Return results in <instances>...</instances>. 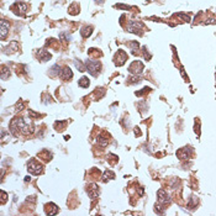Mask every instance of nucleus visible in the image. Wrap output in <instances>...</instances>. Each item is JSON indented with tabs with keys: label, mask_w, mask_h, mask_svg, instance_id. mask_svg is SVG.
<instances>
[{
	"label": "nucleus",
	"mask_w": 216,
	"mask_h": 216,
	"mask_svg": "<svg viewBox=\"0 0 216 216\" xmlns=\"http://www.w3.org/2000/svg\"><path fill=\"white\" fill-rule=\"evenodd\" d=\"M85 65H87V71L94 77L98 76L100 72V68H101L100 62L95 61V59H88V61H85Z\"/></svg>",
	"instance_id": "f257e3e1"
},
{
	"label": "nucleus",
	"mask_w": 216,
	"mask_h": 216,
	"mask_svg": "<svg viewBox=\"0 0 216 216\" xmlns=\"http://www.w3.org/2000/svg\"><path fill=\"white\" fill-rule=\"evenodd\" d=\"M27 170L31 174H35V175H39V174H42L43 173V166L41 163H39L36 159H31L28 162L27 164Z\"/></svg>",
	"instance_id": "f03ea898"
},
{
	"label": "nucleus",
	"mask_w": 216,
	"mask_h": 216,
	"mask_svg": "<svg viewBox=\"0 0 216 216\" xmlns=\"http://www.w3.org/2000/svg\"><path fill=\"white\" fill-rule=\"evenodd\" d=\"M126 59H127V53H126V52H125L124 49H119V51L116 52L115 57H114L115 65H117V67L124 65V64H125V62H126Z\"/></svg>",
	"instance_id": "7ed1b4c3"
},
{
	"label": "nucleus",
	"mask_w": 216,
	"mask_h": 216,
	"mask_svg": "<svg viewBox=\"0 0 216 216\" xmlns=\"http://www.w3.org/2000/svg\"><path fill=\"white\" fill-rule=\"evenodd\" d=\"M11 10L15 15H19V16H24L26 14V10H27V5L24 4V3H15L12 6H11Z\"/></svg>",
	"instance_id": "20e7f679"
},
{
	"label": "nucleus",
	"mask_w": 216,
	"mask_h": 216,
	"mask_svg": "<svg viewBox=\"0 0 216 216\" xmlns=\"http://www.w3.org/2000/svg\"><path fill=\"white\" fill-rule=\"evenodd\" d=\"M143 64H142V62H140V61H135V62H132L131 64H130V67H129V72L130 73H133V74H140V73H142L143 72Z\"/></svg>",
	"instance_id": "39448f33"
},
{
	"label": "nucleus",
	"mask_w": 216,
	"mask_h": 216,
	"mask_svg": "<svg viewBox=\"0 0 216 216\" xmlns=\"http://www.w3.org/2000/svg\"><path fill=\"white\" fill-rule=\"evenodd\" d=\"M59 76H61V78L63 80H71L73 78V72L71 71L69 67H64L61 71V73H59Z\"/></svg>",
	"instance_id": "423d86ee"
},
{
	"label": "nucleus",
	"mask_w": 216,
	"mask_h": 216,
	"mask_svg": "<svg viewBox=\"0 0 216 216\" xmlns=\"http://www.w3.org/2000/svg\"><path fill=\"white\" fill-rule=\"evenodd\" d=\"M88 194L90 195L92 199H95L96 196L99 195V189H98V185L96 184H90L88 188Z\"/></svg>",
	"instance_id": "0eeeda50"
},
{
	"label": "nucleus",
	"mask_w": 216,
	"mask_h": 216,
	"mask_svg": "<svg viewBox=\"0 0 216 216\" xmlns=\"http://www.w3.org/2000/svg\"><path fill=\"white\" fill-rule=\"evenodd\" d=\"M158 200H159V203H162V204L169 203V196H168V194L163 189L158 190Z\"/></svg>",
	"instance_id": "6e6552de"
},
{
	"label": "nucleus",
	"mask_w": 216,
	"mask_h": 216,
	"mask_svg": "<svg viewBox=\"0 0 216 216\" xmlns=\"http://www.w3.org/2000/svg\"><path fill=\"white\" fill-rule=\"evenodd\" d=\"M44 210H46V214H48V215H56L58 212V207L53 203H49L46 205V209Z\"/></svg>",
	"instance_id": "1a4fd4ad"
},
{
	"label": "nucleus",
	"mask_w": 216,
	"mask_h": 216,
	"mask_svg": "<svg viewBox=\"0 0 216 216\" xmlns=\"http://www.w3.org/2000/svg\"><path fill=\"white\" fill-rule=\"evenodd\" d=\"M0 26H1V40H5L7 32H9V24H7L5 20H1Z\"/></svg>",
	"instance_id": "9d476101"
},
{
	"label": "nucleus",
	"mask_w": 216,
	"mask_h": 216,
	"mask_svg": "<svg viewBox=\"0 0 216 216\" xmlns=\"http://www.w3.org/2000/svg\"><path fill=\"white\" fill-rule=\"evenodd\" d=\"M92 33H93V27L92 26H84L80 30V35H81V37H84V39L89 37Z\"/></svg>",
	"instance_id": "9b49d317"
},
{
	"label": "nucleus",
	"mask_w": 216,
	"mask_h": 216,
	"mask_svg": "<svg viewBox=\"0 0 216 216\" xmlns=\"http://www.w3.org/2000/svg\"><path fill=\"white\" fill-rule=\"evenodd\" d=\"M51 57H52V56L48 53L47 51H44V49H41L40 53H39V58L41 59V61H43V62H44V61H49Z\"/></svg>",
	"instance_id": "f8f14e48"
},
{
	"label": "nucleus",
	"mask_w": 216,
	"mask_h": 216,
	"mask_svg": "<svg viewBox=\"0 0 216 216\" xmlns=\"http://www.w3.org/2000/svg\"><path fill=\"white\" fill-rule=\"evenodd\" d=\"M108 137H109V135H108V133H105V132H104V133H101V136L98 138V142H99L101 146H105V145H108V142H109V138H108Z\"/></svg>",
	"instance_id": "ddd939ff"
},
{
	"label": "nucleus",
	"mask_w": 216,
	"mask_h": 216,
	"mask_svg": "<svg viewBox=\"0 0 216 216\" xmlns=\"http://www.w3.org/2000/svg\"><path fill=\"white\" fill-rule=\"evenodd\" d=\"M89 84H90V81H89V79H88L87 77H81V78L79 79V81H78V85H79L80 88H88Z\"/></svg>",
	"instance_id": "4468645a"
},
{
	"label": "nucleus",
	"mask_w": 216,
	"mask_h": 216,
	"mask_svg": "<svg viewBox=\"0 0 216 216\" xmlns=\"http://www.w3.org/2000/svg\"><path fill=\"white\" fill-rule=\"evenodd\" d=\"M114 178H115V173L111 172V170H106V172L104 173V175H103V180L106 182L108 179H114Z\"/></svg>",
	"instance_id": "2eb2a0df"
},
{
	"label": "nucleus",
	"mask_w": 216,
	"mask_h": 216,
	"mask_svg": "<svg viewBox=\"0 0 216 216\" xmlns=\"http://www.w3.org/2000/svg\"><path fill=\"white\" fill-rule=\"evenodd\" d=\"M39 157H43L42 159L43 161H46V162H48V161H51V153H48V151H43V152H41L40 154H39Z\"/></svg>",
	"instance_id": "dca6fc26"
},
{
	"label": "nucleus",
	"mask_w": 216,
	"mask_h": 216,
	"mask_svg": "<svg viewBox=\"0 0 216 216\" xmlns=\"http://www.w3.org/2000/svg\"><path fill=\"white\" fill-rule=\"evenodd\" d=\"M9 76H10V72H9V69H7L5 65H3V67H1V78L5 80L7 77H9Z\"/></svg>",
	"instance_id": "f3484780"
},
{
	"label": "nucleus",
	"mask_w": 216,
	"mask_h": 216,
	"mask_svg": "<svg viewBox=\"0 0 216 216\" xmlns=\"http://www.w3.org/2000/svg\"><path fill=\"white\" fill-rule=\"evenodd\" d=\"M127 44H129V46H131V47H132L133 53H135V52H136V49L138 48V43H137V42H129Z\"/></svg>",
	"instance_id": "a211bd4d"
},
{
	"label": "nucleus",
	"mask_w": 216,
	"mask_h": 216,
	"mask_svg": "<svg viewBox=\"0 0 216 216\" xmlns=\"http://www.w3.org/2000/svg\"><path fill=\"white\" fill-rule=\"evenodd\" d=\"M76 65L79 68V71H80V72H83V71H85V69H87V68H84V67L81 65V63H80V62H77V61H76Z\"/></svg>",
	"instance_id": "6ab92c4d"
},
{
	"label": "nucleus",
	"mask_w": 216,
	"mask_h": 216,
	"mask_svg": "<svg viewBox=\"0 0 216 216\" xmlns=\"http://www.w3.org/2000/svg\"><path fill=\"white\" fill-rule=\"evenodd\" d=\"M1 196H3V198H1V204H4V203L6 201V196H7L5 191H1Z\"/></svg>",
	"instance_id": "aec40b11"
}]
</instances>
